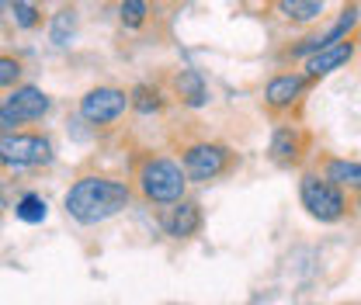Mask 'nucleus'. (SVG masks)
Here are the masks:
<instances>
[{
	"mask_svg": "<svg viewBox=\"0 0 361 305\" xmlns=\"http://www.w3.org/2000/svg\"><path fill=\"white\" fill-rule=\"evenodd\" d=\"M355 208H358V212H361V191H358V194H355Z\"/></svg>",
	"mask_w": 361,
	"mask_h": 305,
	"instance_id": "obj_25",
	"label": "nucleus"
},
{
	"mask_svg": "<svg viewBox=\"0 0 361 305\" xmlns=\"http://www.w3.org/2000/svg\"><path fill=\"white\" fill-rule=\"evenodd\" d=\"M135 194L153 205V208H164V205H174L180 198H188V174L180 167L178 156H167V153H142L135 160Z\"/></svg>",
	"mask_w": 361,
	"mask_h": 305,
	"instance_id": "obj_2",
	"label": "nucleus"
},
{
	"mask_svg": "<svg viewBox=\"0 0 361 305\" xmlns=\"http://www.w3.org/2000/svg\"><path fill=\"white\" fill-rule=\"evenodd\" d=\"M11 132H14V129H11V125H7V122H0V142H4V139H7V135H11Z\"/></svg>",
	"mask_w": 361,
	"mask_h": 305,
	"instance_id": "obj_22",
	"label": "nucleus"
},
{
	"mask_svg": "<svg viewBox=\"0 0 361 305\" xmlns=\"http://www.w3.org/2000/svg\"><path fill=\"white\" fill-rule=\"evenodd\" d=\"M11 18L21 32H35L42 25V0H11Z\"/></svg>",
	"mask_w": 361,
	"mask_h": 305,
	"instance_id": "obj_19",
	"label": "nucleus"
},
{
	"mask_svg": "<svg viewBox=\"0 0 361 305\" xmlns=\"http://www.w3.org/2000/svg\"><path fill=\"white\" fill-rule=\"evenodd\" d=\"M355 39H358V56H361V28H358V35H355Z\"/></svg>",
	"mask_w": 361,
	"mask_h": 305,
	"instance_id": "obj_26",
	"label": "nucleus"
},
{
	"mask_svg": "<svg viewBox=\"0 0 361 305\" xmlns=\"http://www.w3.org/2000/svg\"><path fill=\"white\" fill-rule=\"evenodd\" d=\"M310 149H313V139H310V132L302 129L299 122H285V118H281V122L271 129L268 160L278 170H295V167H302V160L310 156Z\"/></svg>",
	"mask_w": 361,
	"mask_h": 305,
	"instance_id": "obj_8",
	"label": "nucleus"
},
{
	"mask_svg": "<svg viewBox=\"0 0 361 305\" xmlns=\"http://www.w3.org/2000/svg\"><path fill=\"white\" fill-rule=\"evenodd\" d=\"M73 35H77V11H73V7L56 11L52 21H49V42L52 45H70L73 42Z\"/></svg>",
	"mask_w": 361,
	"mask_h": 305,
	"instance_id": "obj_17",
	"label": "nucleus"
},
{
	"mask_svg": "<svg viewBox=\"0 0 361 305\" xmlns=\"http://www.w3.org/2000/svg\"><path fill=\"white\" fill-rule=\"evenodd\" d=\"M274 14H278L285 25L313 28L316 21L326 18V0H274Z\"/></svg>",
	"mask_w": 361,
	"mask_h": 305,
	"instance_id": "obj_13",
	"label": "nucleus"
},
{
	"mask_svg": "<svg viewBox=\"0 0 361 305\" xmlns=\"http://www.w3.org/2000/svg\"><path fill=\"white\" fill-rule=\"evenodd\" d=\"M52 108V97L35 84H18L7 90V97L0 101V122H7L11 129H25L32 122H42Z\"/></svg>",
	"mask_w": 361,
	"mask_h": 305,
	"instance_id": "obj_7",
	"label": "nucleus"
},
{
	"mask_svg": "<svg viewBox=\"0 0 361 305\" xmlns=\"http://www.w3.org/2000/svg\"><path fill=\"white\" fill-rule=\"evenodd\" d=\"M355 56H358V39H344V42H334V45H326V49H319V52H313L302 63V70H306V77L313 84H319V80L334 77L337 70H348Z\"/></svg>",
	"mask_w": 361,
	"mask_h": 305,
	"instance_id": "obj_11",
	"label": "nucleus"
},
{
	"mask_svg": "<svg viewBox=\"0 0 361 305\" xmlns=\"http://www.w3.org/2000/svg\"><path fill=\"white\" fill-rule=\"evenodd\" d=\"M129 97H133V111L142 115V118H153V115H160L167 108V94L157 84H135L129 90Z\"/></svg>",
	"mask_w": 361,
	"mask_h": 305,
	"instance_id": "obj_16",
	"label": "nucleus"
},
{
	"mask_svg": "<svg viewBox=\"0 0 361 305\" xmlns=\"http://www.w3.org/2000/svg\"><path fill=\"white\" fill-rule=\"evenodd\" d=\"M14 216L21 218V222H28V225H39V222H45V216H49V201H45L42 194H35V191H25V194L14 201Z\"/></svg>",
	"mask_w": 361,
	"mask_h": 305,
	"instance_id": "obj_18",
	"label": "nucleus"
},
{
	"mask_svg": "<svg viewBox=\"0 0 361 305\" xmlns=\"http://www.w3.org/2000/svg\"><path fill=\"white\" fill-rule=\"evenodd\" d=\"M295 191H299V205L306 208V216L313 222H319V225H337V222H344L351 216V208H355L351 194L344 187H337L330 177H323L316 167L299 174Z\"/></svg>",
	"mask_w": 361,
	"mask_h": 305,
	"instance_id": "obj_3",
	"label": "nucleus"
},
{
	"mask_svg": "<svg viewBox=\"0 0 361 305\" xmlns=\"http://www.w3.org/2000/svg\"><path fill=\"white\" fill-rule=\"evenodd\" d=\"M7 205V194H4V180H0V208Z\"/></svg>",
	"mask_w": 361,
	"mask_h": 305,
	"instance_id": "obj_23",
	"label": "nucleus"
},
{
	"mask_svg": "<svg viewBox=\"0 0 361 305\" xmlns=\"http://www.w3.org/2000/svg\"><path fill=\"white\" fill-rule=\"evenodd\" d=\"M171 97L178 101L180 108H188V111H202V108L212 104L209 80H205V73L195 70V66H180V70H174V77H171Z\"/></svg>",
	"mask_w": 361,
	"mask_h": 305,
	"instance_id": "obj_12",
	"label": "nucleus"
},
{
	"mask_svg": "<svg viewBox=\"0 0 361 305\" xmlns=\"http://www.w3.org/2000/svg\"><path fill=\"white\" fill-rule=\"evenodd\" d=\"M118 21L122 28L139 32L149 21V0H118Z\"/></svg>",
	"mask_w": 361,
	"mask_h": 305,
	"instance_id": "obj_20",
	"label": "nucleus"
},
{
	"mask_svg": "<svg viewBox=\"0 0 361 305\" xmlns=\"http://www.w3.org/2000/svg\"><path fill=\"white\" fill-rule=\"evenodd\" d=\"M21 73H25L21 59H14V56H0V90L18 87V84H21Z\"/></svg>",
	"mask_w": 361,
	"mask_h": 305,
	"instance_id": "obj_21",
	"label": "nucleus"
},
{
	"mask_svg": "<svg viewBox=\"0 0 361 305\" xmlns=\"http://www.w3.org/2000/svg\"><path fill=\"white\" fill-rule=\"evenodd\" d=\"M52 163V139L42 132L14 129L0 142V167L7 170H35Z\"/></svg>",
	"mask_w": 361,
	"mask_h": 305,
	"instance_id": "obj_5",
	"label": "nucleus"
},
{
	"mask_svg": "<svg viewBox=\"0 0 361 305\" xmlns=\"http://www.w3.org/2000/svg\"><path fill=\"white\" fill-rule=\"evenodd\" d=\"M358 28H361V4L358 0H348V4L337 11V18L319 32V45L326 49V45H334V42L355 39V35H358Z\"/></svg>",
	"mask_w": 361,
	"mask_h": 305,
	"instance_id": "obj_15",
	"label": "nucleus"
},
{
	"mask_svg": "<svg viewBox=\"0 0 361 305\" xmlns=\"http://www.w3.org/2000/svg\"><path fill=\"white\" fill-rule=\"evenodd\" d=\"M133 205V184L122 177L84 174L63 194V208L77 225H101Z\"/></svg>",
	"mask_w": 361,
	"mask_h": 305,
	"instance_id": "obj_1",
	"label": "nucleus"
},
{
	"mask_svg": "<svg viewBox=\"0 0 361 305\" xmlns=\"http://www.w3.org/2000/svg\"><path fill=\"white\" fill-rule=\"evenodd\" d=\"M316 170L323 177H330L337 187H344L348 194L361 191V160H348V156H319Z\"/></svg>",
	"mask_w": 361,
	"mask_h": 305,
	"instance_id": "obj_14",
	"label": "nucleus"
},
{
	"mask_svg": "<svg viewBox=\"0 0 361 305\" xmlns=\"http://www.w3.org/2000/svg\"><path fill=\"white\" fill-rule=\"evenodd\" d=\"M178 160L184 167V174L191 184L205 187V184H216L226 174H233L240 167V156L233 153V146H226L219 139H191V142H180Z\"/></svg>",
	"mask_w": 361,
	"mask_h": 305,
	"instance_id": "obj_4",
	"label": "nucleus"
},
{
	"mask_svg": "<svg viewBox=\"0 0 361 305\" xmlns=\"http://www.w3.org/2000/svg\"><path fill=\"white\" fill-rule=\"evenodd\" d=\"M7 7H11V0H0V14H4V11H7Z\"/></svg>",
	"mask_w": 361,
	"mask_h": 305,
	"instance_id": "obj_24",
	"label": "nucleus"
},
{
	"mask_svg": "<svg viewBox=\"0 0 361 305\" xmlns=\"http://www.w3.org/2000/svg\"><path fill=\"white\" fill-rule=\"evenodd\" d=\"M313 87V80L306 77V70H278L271 73L268 84H264V111L271 118H288L292 111L302 108L306 94Z\"/></svg>",
	"mask_w": 361,
	"mask_h": 305,
	"instance_id": "obj_6",
	"label": "nucleus"
},
{
	"mask_svg": "<svg viewBox=\"0 0 361 305\" xmlns=\"http://www.w3.org/2000/svg\"><path fill=\"white\" fill-rule=\"evenodd\" d=\"M205 225L202 216V205L195 198H180L174 205H164L160 208V229L171 236V239H195Z\"/></svg>",
	"mask_w": 361,
	"mask_h": 305,
	"instance_id": "obj_10",
	"label": "nucleus"
},
{
	"mask_svg": "<svg viewBox=\"0 0 361 305\" xmlns=\"http://www.w3.org/2000/svg\"><path fill=\"white\" fill-rule=\"evenodd\" d=\"M129 108H133L129 90L111 87V84H101V87H90L87 94L80 97L77 115H80L87 125H115Z\"/></svg>",
	"mask_w": 361,
	"mask_h": 305,
	"instance_id": "obj_9",
	"label": "nucleus"
}]
</instances>
